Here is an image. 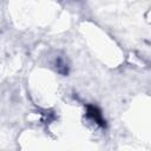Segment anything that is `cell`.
Segmentation results:
<instances>
[{"label": "cell", "mask_w": 151, "mask_h": 151, "mask_svg": "<svg viewBox=\"0 0 151 151\" xmlns=\"http://www.w3.org/2000/svg\"><path fill=\"white\" fill-rule=\"evenodd\" d=\"M87 116L98 125L100 126H105V119L103 118V114L100 112V110L94 106V105H88L87 106Z\"/></svg>", "instance_id": "obj_1"}]
</instances>
